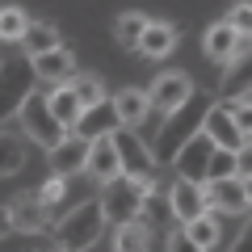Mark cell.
Masks as SVG:
<instances>
[{
	"label": "cell",
	"instance_id": "44dd1931",
	"mask_svg": "<svg viewBox=\"0 0 252 252\" xmlns=\"http://www.w3.org/2000/svg\"><path fill=\"white\" fill-rule=\"evenodd\" d=\"M17 46L26 51V59H34V55H42V51L63 46V34H59L55 21H34V17H30V26H26V34L17 38Z\"/></svg>",
	"mask_w": 252,
	"mask_h": 252
},
{
	"label": "cell",
	"instance_id": "4dcf8cb0",
	"mask_svg": "<svg viewBox=\"0 0 252 252\" xmlns=\"http://www.w3.org/2000/svg\"><path fill=\"white\" fill-rule=\"evenodd\" d=\"M34 193H38V198H42L46 206L55 210V206H59V202H63V193H67V177H55V172H51V177H46L42 185L34 189Z\"/></svg>",
	"mask_w": 252,
	"mask_h": 252
},
{
	"label": "cell",
	"instance_id": "484cf974",
	"mask_svg": "<svg viewBox=\"0 0 252 252\" xmlns=\"http://www.w3.org/2000/svg\"><path fill=\"white\" fill-rule=\"evenodd\" d=\"M143 26H147V17L143 13H122V17L114 21V42L122 46V51H135V42H139V34H143Z\"/></svg>",
	"mask_w": 252,
	"mask_h": 252
},
{
	"label": "cell",
	"instance_id": "9c48e42d",
	"mask_svg": "<svg viewBox=\"0 0 252 252\" xmlns=\"http://www.w3.org/2000/svg\"><path fill=\"white\" fill-rule=\"evenodd\" d=\"M202 135L210 139L215 147H223V152H248V130H240L235 126V118L227 114L219 101H210V109H206V118H202Z\"/></svg>",
	"mask_w": 252,
	"mask_h": 252
},
{
	"label": "cell",
	"instance_id": "4fadbf2b",
	"mask_svg": "<svg viewBox=\"0 0 252 252\" xmlns=\"http://www.w3.org/2000/svg\"><path fill=\"white\" fill-rule=\"evenodd\" d=\"M9 219H13V231L21 235H38L51 227V206H46L38 193H17L9 206Z\"/></svg>",
	"mask_w": 252,
	"mask_h": 252
},
{
	"label": "cell",
	"instance_id": "7402d4cb",
	"mask_svg": "<svg viewBox=\"0 0 252 252\" xmlns=\"http://www.w3.org/2000/svg\"><path fill=\"white\" fill-rule=\"evenodd\" d=\"M26 143L17 126H0V177H13V172L26 168Z\"/></svg>",
	"mask_w": 252,
	"mask_h": 252
},
{
	"label": "cell",
	"instance_id": "e0dca14e",
	"mask_svg": "<svg viewBox=\"0 0 252 252\" xmlns=\"http://www.w3.org/2000/svg\"><path fill=\"white\" fill-rule=\"evenodd\" d=\"M84 172H89L93 181H109V177H118V172H122V164H118V152H114V139H109V135H97V139H89Z\"/></svg>",
	"mask_w": 252,
	"mask_h": 252
},
{
	"label": "cell",
	"instance_id": "ba28073f",
	"mask_svg": "<svg viewBox=\"0 0 252 252\" xmlns=\"http://www.w3.org/2000/svg\"><path fill=\"white\" fill-rule=\"evenodd\" d=\"M202 51H206V59L215 63L219 72H223L227 63H235V59H248V51H252V38L248 34H235L227 21H215V26L202 34Z\"/></svg>",
	"mask_w": 252,
	"mask_h": 252
},
{
	"label": "cell",
	"instance_id": "ffe728a7",
	"mask_svg": "<svg viewBox=\"0 0 252 252\" xmlns=\"http://www.w3.org/2000/svg\"><path fill=\"white\" fill-rule=\"evenodd\" d=\"M46 109L55 114V122H59L63 130H72V126L80 122V114H84V105H80V97L72 93V84H55V89H46Z\"/></svg>",
	"mask_w": 252,
	"mask_h": 252
},
{
	"label": "cell",
	"instance_id": "f1b7e54d",
	"mask_svg": "<svg viewBox=\"0 0 252 252\" xmlns=\"http://www.w3.org/2000/svg\"><path fill=\"white\" fill-rule=\"evenodd\" d=\"M139 219H143L152 231H164V227L172 223V215H168V202H156V193H147V202H143V210H139Z\"/></svg>",
	"mask_w": 252,
	"mask_h": 252
},
{
	"label": "cell",
	"instance_id": "7a4b0ae2",
	"mask_svg": "<svg viewBox=\"0 0 252 252\" xmlns=\"http://www.w3.org/2000/svg\"><path fill=\"white\" fill-rule=\"evenodd\" d=\"M147 193H156V177H130V172H118V177L101 181V215L105 223H126V219H139Z\"/></svg>",
	"mask_w": 252,
	"mask_h": 252
},
{
	"label": "cell",
	"instance_id": "f546056e",
	"mask_svg": "<svg viewBox=\"0 0 252 252\" xmlns=\"http://www.w3.org/2000/svg\"><path fill=\"white\" fill-rule=\"evenodd\" d=\"M223 21L235 30V34H252V4L248 0H231V9H227Z\"/></svg>",
	"mask_w": 252,
	"mask_h": 252
},
{
	"label": "cell",
	"instance_id": "9a60e30c",
	"mask_svg": "<svg viewBox=\"0 0 252 252\" xmlns=\"http://www.w3.org/2000/svg\"><path fill=\"white\" fill-rule=\"evenodd\" d=\"M84 156H89V139L84 135H63L46 152V160H51L55 177H76V172H84Z\"/></svg>",
	"mask_w": 252,
	"mask_h": 252
},
{
	"label": "cell",
	"instance_id": "d4e9b609",
	"mask_svg": "<svg viewBox=\"0 0 252 252\" xmlns=\"http://www.w3.org/2000/svg\"><path fill=\"white\" fill-rule=\"evenodd\" d=\"M215 177H248V152H223V147H210L206 177H202V181H215Z\"/></svg>",
	"mask_w": 252,
	"mask_h": 252
},
{
	"label": "cell",
	"instance_id": "d6986e66",
	"mask_svg": "<svg viewBox=\"0 0 252 252\" xmlns=\"http://www.w3.org/2000/svg\"><path fill=\"white\" fill-rule=\"evenodd\" d=\"M185 235L198 244L202 252H219V248H223V215L202 210L198 219H189V223H185Z\"/></svg>",
	"mask_w": 252,
	"mask_h": 252
},
{
	"label": "cell",
	"instance_id": "ac0fdd59",
	"mask_svg": "<svg viewBox=\"0 0 252 252\" xmlns=\"http://www.w3.org/2000/svg\"><path fill=\"white\" fill-rule=\"evenodd\" d=\"M152 227L143 219H126V223H114V235H109V248L114 252H152Z\"/></svg>",
	"mask_w": 252,
	"mask_h": 252
},
{
	"label": "cell",
	"instance_id": "6da1fadb",
	"mask_svg": "<svg viewBox=\"0 0 252 252\" xmlns=\"http://www.w3.org/2000/svg\"><path fill=\"white\" fill-rule=\"evenodd\" d=\"M210 101H215V97H206V93H193V97H185L177 109H168V114H164L156 143H147V147H152V156H156V164H168L172 156H177V147L202 130V118H206Z\"/></svg>",
	"mask_w": 252,
	"mask_h": 252
},
{
	"label": "cell",
	"instance_id": "4316f807",
	"mask_svg": "<svg viewBox=\"0 0 252 252\" xmlns=\"http://www.w3.org/2000/svg\"><path fill=\"white\" fill-rule=\"evenodd\" d=\"M26 26H30L26 9H17V4H4V9H0V42H17V38L26 34Z\"/></svg>",
	"mask_w": 252,
	"mask_h": 252
},
{
	"label": "cell",
	"instance_id": "8fae6325",
	"mask_svg": "<svg viewBox=\"0 0 252 252\" xmlns=\"http://www.w3.org/2000/svg\"><path fill=\"white\" fill-rule=\"evenodd\" d=\"M210 147H215V143H210V139H206V135L198 130L193 139H185V143L177 147V156L168 160V168L177 172V177H185V181H202V177H206V160H210Z\"/></svg>",
	"mask_w": 252,
	"mask_h": 252
},
{
	"label": "cell",
	"instance_id": "d6a6232c",
	"mask_svg": "<svg viewBox=\"0 0 252 252\" xmlns=\"http://www.w3.org/2000/svg\"><path fill=\"white\" fill-rule=\"evenodd\" d=\"M13 235V219H9V206H0V240Z\"/></svg>",
	"mask_w": 252,
	"mask_h": 252
},
{
	"label": "cell",
	"instance_id": "3957f363",
	"mask_svg": "<svg viewBox=\"0 0 252 252\" xmlns=\"http://www.w3.org/2000/svg\"><path fill=\"white\" fill-rule=\"evenodd\" d=\"M105 215H101V202L97 198H89V202H80V206H72L67 215L55 223V248H63V252H89L93 244L105 235Z\"/></svg>",
	"mask_w": 252,
	"mask_h": 252
},
{
	"label": "cell",
	"instance_id": "5bb4252c",
	"mask_svg": "<svg viewBox=\"0 0 252 252\" xmlns=\"http://www.w3.org/2000/svg\"><path fill=\"white\" fill-rule=\"evenodd\" d=\"M30 67H34L38 84H46V89H55V84H67L76 76V55L67 51V46H55V51H42L30 59Z\"/></svg>",
	"mask_w": 252,
	"mask_h": 252
},
{
	"label": "cell",
	"instance_id": "8992f818",
	"mask_svg": "<svg viewBox=\"0 0 252 252\" xmlns=\"http://www.w3.org/2000/svg\"><path fill=\"white\" fill-rule=\"evenodd\" d=\"M202 198H206V210L215 215H235L244 219L252 206V193H248V177H215V181H202Z\"/></svg>",
	"mask_w": 252,
	"mask_h": 252
},
{
	"label": "cell",
	"instance_id": "52a82bcc",
	"mask_svg": "<svg viewBox=\"0 0 252 252\" xmlns=\"http://www.w3.org/2000/svg\"><path fill=\"white\" fill-rule=\"evenodd\" d=\"M109 139H114V152H118L122 172H130V177H156V168H160V164H156L152 147L135 135V126H114V130H109Z\"/></svg>",
	"mask_w": 252,
	"mask_h": 252
},
{
	"label": "cell",
	"instance_id": "7c38bea8",
	"mask_svg": "<svg viewBox=\"0 0 252 252\" xmlns=\"http://www.w3.org/2000/svg\"><path fill=\"white\" fill-rule=\"evenodd\" d=\"M143 93H147V101H152L160 114H168V109H177L185 97H193L198 84L189 80L185 72H164V76H156V84H152V89H143Z\"/></svg>",
	"mask_w": 252,
	"mask_h": 252
},
{
	"label": "cell",
	"instance_id": "1f68e13d",
	"mask_svg": "<svg viewBox=\"0 0 252 252\" xmlns=\"http://www.w3.org/2000/svg\"><path fill=\"white\" fill-rule=\"evenodd\" d=\"M164 252H202V248L185 235V227H172V231H164Z\"/></svg>",
	"mask_w": 252,
	"mask_h": 252
},
{
	"label": "cell",
	"instance_id": "277c9868",
	"mask_svg": "<svg viewBox=\"0 0 252 252\" xmlns=\"http://www.w3.org/2000/svg\"><path fill=\"white\" fill-rule=\"evenodd\" d=\"M34 93H38V76L30 67V59H17V55L4 59L0 55V126L9 122V118H17V109Z\"/></svg>",
	"mask_w": 252,
	"mask_h": 252
},
{
	"label": "cell",
	"instance_id": "2e32d148",
	"mask_svg": "<svg viewBox=\"0 0 252 252\" xmlns=\"http://www.w3.org/2000/svg\"><path fill=\"white\" fill-rule=\"evenodd\" d=\"M177 26L172 21H147L143 34H139L135 42V55H143V59H164V55H172V46H177Z\"/></svg>",
	"mask_w": 252,
	"mask_h": 252
},
{
	"label": "cell",
	"instance_id": "836d02e7",
	"mask_svg": "<svg viewBox=\"0 0 252 252\" xmlns=\"http://www.w3.org/2000/svg\"><path fill=\"white\" fill-rule=\"evenodd\" d=\"M34 252H63V248H34Z\"/></svg>",
	"mask_w": 252,
	"mask_h": 252
},
{
	"label": "cell",
	"instance_id": "5b68a950",
	"mask_svg": "<svg viewBox=\"0 0 252 252\" xmlns=\"http://www.w3.org/2000/svg\"><path fill=\"white\" fill-rule=\"evenodd\" d=\"M17 122H21V135H26L30 143H38L42 152H51V147L67 135V130L55 122V114L46 109V93H34V97L17 109Z\"/></svg>",
	"mask_w": 252,
	"mask_h": 252
},
{
	"label": "cell",
	"instance_id": "cb8c5ba5",
	"mask_svg": "<svg viewBox=\"0 0 252 252\" xmlns=\"http://www.w3.org/2000/svg\"><path fill=\"white\" fill-rule=\"evenodd\" d=\"M114 101V114H118V126H139L147 114H152V101H147L143 89H122Z\"/></svg>",
	"mask_w": 252,
	"mask_h": 252
},
{
	"label": "cell",
	"instance_id": "603a6c76",
	"mask_svg": "<svg viewBox=\"0 0 252 252\" xmlns=\"http://www.w3.org/2000/svg\"><path fill=\"white\" fill-rule=\"evenodd\" d=\"M118 126V114H114V101H97V105H89L80 114V122L72 126L76 135H84V139H97V135H109V130H114Z\"/></svg>",
	"mask_w": 252,
	"mask_h": 252
},
{
	"label": "cell",
	"instance_id": "30bf717a",
	"mask_svg": "<svg viewBox=\"0 0 252 252\" xmlns=\"http://www.w3.org/2000/svg\"><path fill=\"white\" fill-rule=\"evenodd\" d=\"M164 202H168L172 223L185 227L189 219H198L202 210H206V198H202V181H185V177H177V181H172V189L164 193Z\"/></svg>",
	"mask_w": 252,
	"mask_h": 252
},
{
	"label": "cell",
	"instance_id": "83f0119b",
	"mask_svg": "<svg viewBox=\"0 0 252 252\" xmlns=\"http://www.w3.org/2000/svg\"><path fill=\"white\" fill-rule=\"evenodd\" d=\"M67 84H72V93L80 97V105H84V109H89V105H97V101H105V84H101L97 76H80V72H76Z\"/></svg>",
	"mask_w": 252,
	"mask_h": 252
}]
</instances>
